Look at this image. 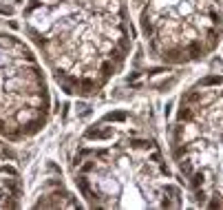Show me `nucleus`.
<instances>
[{"label": "nucleus", "instance_id": "1", "mask_svg": "<svg viewBox=\"0 0 223 210\" xmlns=\"http://www.w3.org/2000/svg\"><path fill=\"white\" fill-rule=\"evenodd\" d=\"M27 31L60 89L77 97L104 91L135 40L128 0H31Z\"/></svg>", "mask_w": 223, "mask_h": 210}, {"label": "nucleus", "instance_id": "2", "mask_svg": "<svg viewBox=\"0 0 223 210\" xmlns=\"http://www.w3.org/2000/svg\"><path fill=\"white\" fill-rule=\"evenodd\" d=\"M77 193L91 208H174L179 190L139 113L111 109L84 128L71 161Z\"/></svg>", "mask_w": 223, "mask_h": 210}, {"label": "nucleus", "instance_id": "3", "mask_svg": "<svg viewBox=\"0 0 223 210\" xmlns=\"http://www.w3.org/2000/svg\"><path fill=\"white\" fill-rule=\"evenodd\" d=\"M172 157L199 203L223 206V77L208 75L181 97Z\"/></svg>", "mask_w": 223, "mask_h": 210}, {"label": "nucleus", "instance_id": "4", "mask_svg": "<svg viewBox=\"0 0 223 210\" xmlns=\"http://www.w3.org/2000/svg\"><path fill=\"white\" fill-rule=\"evenodd\" d=\"M51 111L49 84L33 51L0 31V135L20 142L38 135Z\"/></svg>", "mask_w": 223, "mask_h": 210}, {"label": "nucleus", "instance_id": "5", "mask_svg": "<svg viewBox=\"0 0 223 210\" xmlns=\"http://www.w3.org/2000/svg\"><path fill=\"white\" fill-rule=\"evenodd\" d=\"M139 29L150 53L164 62L177 64L183 60L201 58L203 51L216 42L219 29L203 27L221 22L219 0H137Z\"/></svg>", "mask_w": 223, "mask_h": 210}, {"label": "nucleus", "instance_id": "6", "mask_svg": "<svg viewBox=\"0 0 223 210\" xmlns=\"http://www.w3.org/2000/svg\"><path fill=\"white\" fill-rule=\"evenodd\" d=\"M20 175L11 153L0 144V208H16L20 203Z\"/></svg>", "mask_w": 223, "mask_h": 210}]
</instances>
